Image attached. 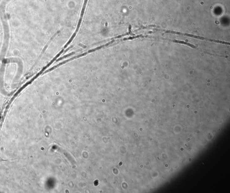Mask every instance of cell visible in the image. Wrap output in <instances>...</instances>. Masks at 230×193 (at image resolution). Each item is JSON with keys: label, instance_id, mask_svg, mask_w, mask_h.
Masks as SVG:
<instances>
[{"label": "cell", "instance_id": "cell-1", "mask_svg": "<svg viewBox=\"0 0 230 193\" xmlns=\"http://www.w3.org/2000/svg\"><path fill=\"white\" fill-rule=\"evenodd\" d=\"M166 33L176 34L178 35H182L190 37H194L195 38L203 40H206L208 41L213 42L219 43L229 45V43L224 42L220 41L214 40L202 37L197 36L194 35L190 34L183 33L177 32L172 31H166L165 32Z\"/></svg>", "mask_w": 230, "mask_h": 193}, {"label": "cell", "instance_id": "cell-2", "mask_svg": "<svg viewBox=\"0 0 230 193\" xmlns=\"http://www.w3.org/2000/svg\"><path fill=\"white\" fill-rule=\"evenodd\" d=\"M173 42L175 43H178L186 45L189 46L190 47L193 48H196V46L193 45L189 43L185 42L179 40H175L173 41Z\"/></svg>", "mask_w": 230, "mask_h": 193}]
</instances>
